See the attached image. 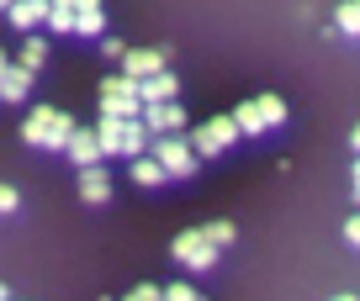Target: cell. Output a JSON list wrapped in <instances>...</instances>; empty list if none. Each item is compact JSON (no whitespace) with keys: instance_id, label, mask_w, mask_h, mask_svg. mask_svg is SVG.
<instances>
[{"instance_id":"obj_1","label":"cell","mask_w":360,"mask_h":301,"mask_svg":"<svg viewBox=\"0 0 360 301\" xmlns=\"http://www.w3.org/2000/svg\"><path fill=\"white\" fill-rule=\"evenodd\" d=\"M75 116L58 112V106H37V112H27L22 122V143L27 148H43V154H69V138H75Z\"/></svg>"},{"instance_id":"obj_2","label":"cell","mask_w":360,"mask_h":301,"mask_svg":"<svg viewBox=\"0 0 360 301\" xmlns=\"http://www.w3.org/2000/svg\"><path fill=\"white\" fill-rule=\"evenodd\" d=\"M148 154L159 159V164L169 169V180H191L196 169H202V154L191 148V138H180V133H165V138H154V148Z\"/></svg>"},{"instance_id":"obj_3","label":"cell","mask_w":360,"mask_h":301,"mask_svg":"<svg viewBox=\"0 0 360 301\" xmlns=\"http://www.w3.org/2000/svg\"><path fill=\"white\" fill-rule=\"evenodd\" d=\"M238 122H233V112H223V116H207L202 127H191V148L202 159H217V154H228V148L238 143Z\"/></svg>"},{"instance_id":"obj_4","label":"cell","mask_w":360,"mask_h":301,"mask_svg":"<svg viewBox=\"0 0 360 301\" xmlns=\"http://www.w3.org/2000/svg\"><path fill=\"white\" fill-rule=\"evenodd\" d=\"M169 254L180 259V265L191 269V275H207V269L217 265V243L207 238V227H191V233H175V243H169Z\"/></svg>"},{"instance_id":"obj_5","label":"cell","mask_w":360,"mask_h":301,"mask_svg":"<svg viewBox=\"0 0 360 301\" xmlns=\"http://www.w3.org/2000/svg\"><path fill=\"white\" fill-rule=\"evenodd\" d=\"M32 69L22 64V58H6V64H0V95L11 100V106H22L27 95H32Z\"/></svg>"},{"instance_id":"obj_6","label":"cell","mask_w":360,"mask_h":301,"mask_svg":"<svg viewBox=\"0 0 360 301\" xmlns=\"http://www.w3.org/2000/svg\"><path fill=\"white\" fill-rule=\"evenodd\" d=\"M106 159V148H101V133L96 127H79L75 138H69V164L75 169H90V164H101Z\"/></svg>"},{"instance_id":"obj_7","label":"cell","mask_w":360,"mask_h":301,"mask_svg":"<svg viewBox=\"0 0 360 301\" xmlns=\"http://www.w3.org/2000/svg\"><path fill=\"white\" fill-rule=\"evenodd\" d=\"M79 201L85 206H101V201H112V175H106L101 164H90V169H79Z\"/></svg>"},{"instance_id":"obj_8","label":"cell","mask_w":360,"mask_h":301,"mask_svg":"<svg viewBox=\"0 0 360 301\" xmlns=\"http://www.w3.org/2000/svg\"><path fill=\"white\" fill-rule=\"evenodd\" d=\"M48 16H53V0H16L11 11H6V22L32 32V27H48Z\"/></svg>"},{"instance_id":"obj_9","label":"cell","mask_w":360,"mask_h":301,"mask_svg":"<svg viewBox=\"0 0 360 301\" xmlns=\"http://www.w3.org/2000/svg\"><path fill=\"white\" fill-rule=\"evenodd\" d=\"M122 74H133V79L165 74V48H133V53L122 58Z\"/></svg>"},{"instance_id":"obj_10","label":"cell","mask_w":360,"mask_h":301,"mask_svg":"<svg viewBox=\"0 0 360 301\" xmlns=\"http://www.w3.org/2000/svg\"><path fill=\"white\" fill-rule=\"evenodd\" d=\"M106 32V6L101 0H75V37H101Z\"/></svg>"},{"instance_id":"obj_11","label":"cell","mask_w":360,"mask_h":301,"mask_svg":"<svg viewBox=\"0 0 360 301\" xmlns=\"http://www.w3.org/2000/svg\"><path fill=\"white\" fill-rule=\"evenodd\" d=\"M143 122H148L154 138H165V133H180V127H186V112H180V100H169V106H148Z\"/></svg>"},{"instance_id":"obj_12","label":"cell","mask_w":360,"mask_h":301,"mask_svg":"<svg viewBox=\"0 0 360 301\" xmlns=\"http://www.w3.org/2000/svg\"><path fill=\"white\" fill-rule=\"evenodd\" d=\"M138 95H143V106H169V100L180 95V79H175V74L165 69V74L143 79V85H138Z\"/></svg>"},{"instance_id":"obj_13","label":"cell","mask_w":360,"mask_h":301,"mask_svg":"<svg viewBox=\"0 0 360 301\" xmlns=\"http://www.w3.org/2000/svg\"><path fill=\"white\" fill-rule=\"evenodd\" d=\"M148 148H154V133H148L143 116H133V122H127V138H122V154L127 159H143Z\"/></svg>"},{"instance_id":"obj_14","label":"cell","mask_w":360,"mask_h":301,"mask_svg":"<svg viewBox=\"0 0 360 301\" xmlns=\"http://www.w3.org/2000/svg\"><path fill=\"white\" fill-rule=\"evenodd\" d=\"M169 180V169L159 164L154 154H143V159H133V185H143V190H154V185H165Z\"/></svg>"},{"instance_id":"obj_15","label":"cell","mask_w":360,"mask_h":301,"mask_svg":"<svg viewBox=\"0 0 360 301\" xmlns=\"http://www.w3.org/2000/svg\"><path fill=\"white\" fill-rule=\"evenodd\" d=\"M96 133H101V148H106V159H112V154H122L127 116H101V122H96Z\"/></svg>"},{"instance_id":"obj_16","label":"cell","mask_w":360,"mask_h":301,"mask_svg":"<svg viewBox=\"0 0 360 301\" xmlns=\"http://www.w3.org/2000/svg\"><path fill=\"white\" fill-rule=\"evenodd\" d=\"M233 122H238V133H244V138H259V133H265V112H259V100H244V106L233 112Z\"/></svg>"},{"instance_id":"obj_17","label":"cell","mask_w":360,"mask_h":301,"mask_svg":"<svg viewBox=\"0 0 360 301\" xmlns=\"http://www.w3.org/2000/svg\"><path fill=\"white\" fill-rule=\"evenodd\" d=\"M138 85H143V79H133V74H106L101 100H127V95H138Z\"/></svg>"},{"instance_id":"obj_18","label":"cell","mask_w":360,"mask_h":301,"mask_svg":"<svg viewBox=\"0 0 360 301\" xmlns=\"http://www.w3.org/2000/svg\"><path fill=\"white\" fill-rule=\"evenodd\" d=\"M334 27L345 37H360V0H345V6H339L334 11Z\"/></svg>"},{"instance_id":"obj_19","label":"cell","mask_w":360,"mask_h":301,"mask_svg":"<svg viewBox=\"0 0 360 301\" xmlns=\"http://www.w3.org/2000/svg\"><path fill=\"white\" fill-rule=\"evenodd\" d=\"M16 58H22V64H27V69H32V74H37V69L48 64V43H43V37L32 32V37H27V43H22V53H16Z\"/></svg>"},{"instance_id":"obj_20","label":"cell","mask_w":360,"mask_h":301,"mask_svg":"<svg viewBox=\"0 0 360 301\" xmlns=\"http://www.w3.org/2000/svg\"><path fill=\"white\" fill-rule=\"evenodd\" d=\"M259 112H265V127H286V100L281 95H259Z\"/></svg>"},{"instance_id":"obj_21","label":"cell","mask_w":360,"mask_h":301,"mask_svg":"<svg viewBox=\"0 0 360 301\" xmlns=\"http://www.w3.org/2000/svg\"><path fill=\"white\" fill-rule=\"evenodd\" d=\"M207 238H212L217 248H228V243L238 238V227H233V222H207Z\"/></svg>"},{"instance_id":"obj_22","label":"cell","mask_w":360,"mask_h":301,"mask_svg":"<svg viewBox=\"0 0 360 301\" xmlns=\"http://www.w3.org/2000/svg\"><path fill=\"white\" fill-rule=\"evenodd\" d=\"M159 301H202V290L186 286V280H175V286H165V296H159Z\"/></svg>"},{"instance_id":"obj_23","label":"cell","mask_w":360,"mask_h":301,"mask_svg":"<svg viewBox=\"0 0 360 301\" xmlns=\"http://www.w3.org/2000/svg\"><path fill=\"white\" fill-rule=\"evenodd\" d=\"M159 296H165V290H159L154 280H143V286H133V290H127L122 301H159Z\"/></svg>"},{"instance_id":"obj_24","label":"cell","mask_w":360,"mask_h":301,"mask_svg":"<svg viewBox=\"0 0 360 301\" xmlns=\"http://www.w3.org/2000/svg\"><path fill=\"white\" fill-rule=\"evenodd\" d=\"M101 53H106V58H127L133 48H122V37H101Z\"/></svg>"},{"instance_id":"obj_25","label":"cell","mask_w":360,"mask_h":301,"mask_svg":"<svg viewBox=\"0 0 360 301\" xmlns=\"http://www.w3.org/2000/svg\"><path fill=\"white\" fill-rule=\"evenodd\" d=\"M16 206H22V190L6 185V190H0V212H16Z\"/></svg>"},{"instance_id":"obj_26","label":"cell","mask_w":360,"mask_h":301,"mask_svg":"<svg viewBox=\"0 0 360 301\" xmlns=\"http://www.w3.org/2000/svg\"><path fill=\"white\" fill-rule=\"evenodd\" d=\"M345 238H349V243L360 248V217H349V222H345Z\"/></svg>"},{"instance_id":"obj_27","label":"cell","mask_w":360,"mask_h":301,"mask_svg":"<svg viewBox=\"0 0 360 301\" xmlns=\"http://www.w3.org/2000/svg\"><path fill=\"white\" fill-rule=\"evenodd\" d=\"M349 180H355V201H360V159H355V175H349Z\"/></svg>"},{"instance_id":"obj_28","label":"cell","mask_w":360,"mask_h":301,"mask_svg":"<svg viewBox=\"0 0 360 301\" xmlns=\"http://www.w3.org/2000/svg\"><path fill=\"white\" fill-rule=\"evenodd\" d=\"M349 148H355V154H360V127H355V133H349Z\"/></svg>"},{"instance_id":"obj_29","label":"cell","mask_w":360,"mask_h":301,"mask_svg":"<svg viewBox=\"0 0 360 301\" xmlns=\"http://www.w3.org/2000/svg\"><path fill=\"white\" fill-rule=\"evenodd\" d=\"M334 301H355V296H334Z\"/></svg>"}]
</instances>
